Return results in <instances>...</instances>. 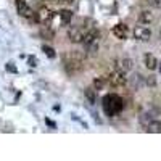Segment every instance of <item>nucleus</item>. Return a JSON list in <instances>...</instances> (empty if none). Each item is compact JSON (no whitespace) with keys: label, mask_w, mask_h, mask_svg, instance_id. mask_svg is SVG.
Here are the masks:
<instances>
[{"label":"nucleus","mask_w":161,"mask_h":161,"mask_svg":"<svg viewBox=\"0 0 161 161\" xmlns=\"http://www.w3.org/2000/svg\"><path fill=\"white\" fill-rule=\"evenodd\" d=\"M58 2H60V3H66V5H71L74 0H58Z\"/></svg>","instance_id":"nucleus-24"},{"label":"nucleus","mask_w":161,"mask_h":161,"mask_svg":"<svg viewBox=\"0 0 161 161\" xmlns=\"http://www.w3.org/2000/svg\"><path fill=\"white\" fill-rule=\"evenodd\" d=\"M145 84H147V86H156L155 76H148V79H145Z\"/></svg>","instance_id":"nucleus-21"},{"label":"nucleus","mask_w":161,"mask_h":161,"mask_svg":"<svg viewBox=\"0 0 161 161\" xmlns=\"http://www.w3.org/2000/svg\"><path fill=\"white\" fill-rule=\"evenodd\" d=\"M29 64L32 66V68H36L37 66V58L36 57H29Z\"/></svg>","instance_id":"nucleus-23"},{"label":"nucleus","mask_w":161,"mask_h":161,"mask_svg":"<svg viewBox=\"0 0 161 161\" xmlns=\"http://www.w3.org/2000/svg\"><path fill=\"white\" fill-rule=\"evenodd\" d=\"M40 36L42 37H45V39H53V31H50L48 29V26H45V28H42V31H40Z\"/></svg>","instance_id":"nucleus-19"},{"label":"nucleus","mask_w":161,"mask_h":161,"mask_svg":"<svg viewBox=\"0 0 161 161\" xmlns=\"http://www.w3.org/2000/svg\"><path fill=\"white\" fill-rule=\"evenodd\" d=\"M113 34H114L118 39L124 40V39H127V36H129V29H127V26H126V24L119 23V24H116L114 28H113Z\"/></svg>","instance_id":"nucleus-7"},{"label":"nucleus","mask_w":161,"mask_h":161,"mask_svg":"<svg viewBox=\"0 0 161 161\" xmlns=\"http://www.w3.org/2000/svg\"><path fill=\"white\" fill-rule=\"evenodd\" d=\"M86 34H87V31L84 28H80V26H73V28L68 31V37L74 44H82Z\"/></svg>","instance_id":"nucleus-4"},{"label":"nucleus","mask_w":161,"mask_h":161,"mask_svg":"<svg viewBox=\"0 0 161 161\" xmlns=\"http://www.w3.org/2000/svg\"><path fill=\"white\" fill-rule=\"evenodd\" d=\"M158 69H159V73H161V61L158 63Z\"/></svg>","instance_id":"nucleus-25"},{"label":"nucleus","mask_w":161,"mask_h":161,"mask_svg":"<svg viewBox=\"0 0 161 161\" xmlns=\"http://www.w3.org/2000/svg\"><path fill=\"white\" fill-rule=\"evenodd\" d=\"M119 69H123L124 73L130 71L132 69V60L130 58H123V60L119 61Z\"/></svg>","instance_id":"nucleus-14"},{"label":"nucleus","mask_w":161,"mask_h":161,"mask_svg":"<svg viewBox=\"0 0 161 161\" xmlns=\"http://www.w3.org/2000/svg\"><path fill=\"white\" fill-rule=\"evenodd\" d=\"M84 58H86V53L82 52H77V50H71V52H66L63 55V66L68 74H77L84 69Z\"/></svg>","instance_id":"nucleus-1"},{"label":"nucleus","mask_w":161,"mask_h":161,"mask_svg":"<svg viewBox=\"0 0 161 161\" xmlns=\"http://www.w3.org/2000/svg\"><path fill=\"white\" fill-rule=\"evenodd\" d=\"M143 63H145V66H147L150 71H153V69L158 68V63H159V61L156 60L155 55H152V53H147V55L143 57Z\"/></svg>","instance_id":"nucleus-8"},{"label":"nucleus","mask_w":161,"mask_h":161,"mask_svg":"<svg viewBox=\"0 0 161 161\" xmlns=\"http://www.w3.org/2000/svg\"><path fill=\"white\" fill-rule=\"evenodd\" d=\"M86 52L89 53V55H97L98 53V40H93V42H90V44H87L86 45Z\"/></svg>","instance_id":"nucleus-13"},{"label":"nucleus","mask_w":161,"mask_h":161,"mask_svg":"<svg viewBox=\"0 0 161 161\" xmlns=\"http://www.w3.org/2000/svg\"><path fill=\"white\" fill-rule=\"evenodd\" d=\"M86 97H87V100H89V103H95V100H97V90L95 89H86Z\"/></svg>","instance_id":"nucleus-16"},{"label":"nucleus","mask_w":161,"mask_h":161,"mask_svg":"<svg viewBox=\"0 0 161 161\" xmlns=\"http://www.w3.org/2000/svg\"><path fill=\"white\" fill-rule=\"evenodd\" d=\"M42 50L47 53V57H48V58H55V57H57L55 50H53L52 47H48V45H44V47H42Z\"/></svg>","instance_id":"nucleus-20"},{"label":"nucleus","mask_w":161,"mask_h":161,"mask_svg":"<svg viewBox=\"0 0 161 161\" xmlns=\"http://www.w3.org/2000/svg\"><path fill=\"white\" fill-rule=\"evenodd\" d=\"M16 8H18V13L21 16H24V18H28V19H32L34 18V15L36 13L32 11V8L24 2V0H16Z\"/></svg>","instance_id":"nucleus-5"},{"label":"nucleus","mask_w":161,"mask_h":161,"mask_svg":"<svg viewBox=\"0 0 161 161\" xmlns=\"http://www.w3.org/2000/svg\"><path fill=\"white\" fill-rule=\"evenodd\" d=\"M159 37H161V34H159Z\"/></svg>","instance_id":"nucleus-26"},{"label":"nucleus","mask_w":161,"mask_h":161,"mask_svg":"<svg viewBox=\"0 0 161 161\" xmlns=\"http://www.w3.org/2000/svg\"><path fill=\"white\" fill-rule=\"evenodd\" d=\"M130 82H132V87L137 90V89H140V87L143 86V82H145V80H143V77H142L140 74H136V76H132Z\"/></svg>","instance_id":"nucleus-15"},{"label":"nucleus","mask_w":161,"mask_h":161,"mask_svg":"<svg viewBox=\"0 0 161 161\" xmlns=\"http://www.w3.org/2000/svg\"><path fill=\"white\" fill-rule=\"evenodd\" d=\"M152 121H153V118H152L150 113H142V114H140V124H142L143 127H147V126L152 123Z\"/></svg>","instance_id":"nucleus-17"},{"label":"nucleus","mask_w":161,"mask_h":161,"mask_svg":"<svg viewBox=\"0 0 161 161\" xmlns=\"http://www.w3.org/2000/svg\"><path fill=\"white\" fill-rule=\"evenodd\" d=\"M153 21H155V16H153V13L148 11V10H143L139 15V23H142V24H152Z\"/></svg>","instance_id":"nucleus-10"},{"label":"nucleus","mask_w":161,"mask_h":161,"mask_svg":"<svg viewBox=\"0 0 161 161\" xmlns=\"http://www.w3.org/2000/svg\"><path fill=\"white\" fill-rule=\"evenodd\" d=\"M58 15H60V18H61V24L66 26V24L71 21V18H73V11H71V10H61Z\"/></svg>","instance_id":"nucleus-12"},{"label":"nucleus","mask_w":161,"mask_h":161,"mask_svg":"<svg viewBox=\"0 0 161 161\" xmlns=\"http://www.w3.org/2000/svg\"><path fill=\"white\" fill-rule=\"evenodd\" d=\"M108 82H110L113 87H124V86L127 84V77H126V74H124L123 69H118V71H114V73L110 74Z\"/></svg>","instance_id":"nucleus-3"},{"label":"nucleus","mask_w":161,"mask_h":161,"mask_svg":"<svg viewBox=\"0 0 161 161\" xmlns=\"http://www.w3.org/2000/svg\"><path fill=\"white\" fill-rule=\"evenodd\" d=\"M145 130L147 132H152V134H159L161 132V121H155L153 119L152 123L145 127Z\"/></svg>","instance_id":"nucleus-11"},{"label":"nucleus","mask_w":161,"mask_h":161,"mask_svg":"<svg viewBox=\"0 0 161 161\" xmlns=\"http://www.w3.org/2000/svg\"><path fill=\"white\" fill-rule=\"evenodd\" d=\"M105 87V79L103 77H97L95 80H93V89L95 90H102Z\"/></svg>","instance_id":"nucleus-18"},{"label":"nucleus","mask_w":161,"mask_h":161,"mask_svg":"<svg viewBox=\"0 0 161 161\" xmlns=\"http://www.w3.org/2000/svg\"><path fill=\"white\" fill-rule=\"evenodd\" d=\"M124 110V100L116 93H108L103 97V111L106 116H116Z\"/></svg>","instance_id":"nucleus-2"},{"label":"nucleus","mask_w":161,"mask_h":161,"mask_svg":"<svg viewBox=\"0 0 161 161\" xmlns=\"http://www.w3.org/2000/svg\"><path fill=\"white\" fill-rule=\"evenodd\" d=\"M57 2H58V0H57Z\"/></svg>","instance_id":"nucleus-27"},{"label":"nucleus","mask_w":161,"mask_h":161,"mask_svg":"<svg viewBox=\"0 0 161 161\" xmlns=\"http://www.w3.org/2000/svg\"><path fill=\"white\" fill-rule=\"evenodd\" d=\"M134 37L137 40H142V42H147V40L152 37V31L148 28H145V26H137V28L134 29Z\"/></svg>","instance_id":"nucleus-6"},{"label":"nucleus","mask_w":161,"mask_h":161,"mask_svg":"<svg viewBox=\"0 0 161 161\" xmlns=\"http://www.w3.org/2000/svg\"><path fill=\"white\" fill-rule=\"evenodd\" d=\"M52 19H53V13H52L48 8H42V10L39 11V21H40V23L48 24Z\"/></svg>","instance_id":"nucleus-9"},{"label":"nucleus","mask_w":161,"mask_h":161,"mask_svg":"<svg viewBox=\"0 0 161 161\" xmlns=\"http://www.w3.org/2000/svg\"><path fill=\"white\" fill-rule=\"evenodd\" d=\"M5 68H7V71H10V73H16V71H18V69L15 68V66H13V63H7Z\"/></svg>","instance_id":"nucleus-22"}]
</instances>
